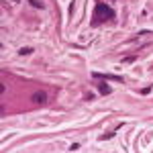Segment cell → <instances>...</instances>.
I'll list each match as a JSON object with an SVG mask.
<instances>
[{
    "label": "cell",
    "instance_id": "cell-1",
    "mask_svg": "<svg viewBox=\"0 0 153 153\" xmlns=\"http://www.w3.org/2000/svg\"><path fill=\"white\" fill-rule=\"evenodd\" d=\"M94 14L98 16V21H110V19L114 16V10H112L110 6H106V4H96Z\"/></svg>",
    "mask_w": 153,
    "mask_h": 153
},
{
    "label": "cell",
    "instance_id": "cell-2",
    "mask_svg": "<svg viewBox=\"0 0 153 153\" xmlns=\"http://www.w3.org/2000/svg\"><path fill=\"white\" fill-rule=\"evenodd\" d=\"M92 78H102V80H117V82H123V78H120V76H112V74H98V71L92 74Z\"/></svg>",
    "mask_w": 153,
    "mask_h": 153
},
{
    "label": "cell",
    "instance_id": "cell-3",
    "mask_svg": "<svg viewBox=\"0 0 153 153\" xmlns=\"http://www.w3.org/2000/svg\"><path fill=\"white\" fill-rule=\"evenodd\" d=\"M31 100H33V102H35V104H43V102H45V100H47V94H45V92H35V94H33V98H31Z\"/></svg>",
    "mask_w": 153,
    "mask_h": 153
},
{
    "label": "cell",
    "instance_id": "cell-4",
    "mask_svg": "<svg viewBox=\"0 0 153 153\" xmlns=\"http://www.w3.org/2000/svg\"><path fill=\"white\" fill-rule=\"evenodd\" d=\"M100 94H110V86H108V84H100Z\"/></svg>",
    "mask_w": 153,
    "mask_h": 153
},
{
    "label": "cell",
    "instance_id": "cell-5",
    "mask_svg": "<svg viewBox=\"0 0 153 153\" xmlns=\"http://www.w3.org/2000/svg\"><path fill=\"white\" fill-rule=\"evenodd\" d=\"M31 4L37 6V8H43V2H39V0H31Z\"/></svg>",
    "mask_w": 153,
    "mask_h": 153
},
{
    "label": "cell",
    "instance_id": "cell-6",
    "mask_svg": "<svg viewBox=\"0 0 153 153\" xmlns=\"http://www.w3.org/2000/svg\"><path fill=\"white\" fill-rule=\"evenodd\" d=\"M31 51H33V49H31V47H25V49H21V55H29Z\"/></svg>",
    "mask_w": 153,
    "mask_h": 153
},
{
    "label": "cell",
    "instance_id": "cell-7",
    "mask_svg": "<svg viewBox=\"0 0 153 153\" xmlns=\"http://www.w3.org/2000/svg\"><path fill=\"white\" fill-rule=\"evenodd\" d=\"M78 149H80V143H74V145L70 147V151H78Z\"/></svg>",
    "mask_w": 153,
    "mask_h": 153
}]
</instances>
